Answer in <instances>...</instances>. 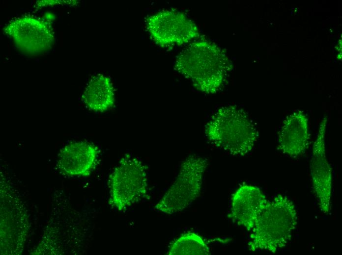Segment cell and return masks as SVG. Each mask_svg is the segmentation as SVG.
Masks as SVG:
<instances>
[{"instance_id":"6da1fadb","label":"cell","mask_w":342,"mask_h":255,"mask_svg":"<svg viewBox=\"0 0 342 255\" xmlns=\"http://www.w3.org/2000/svg\"><path fill=\"white\" fill-rule=\"evenodd\" d=\"M175 70L200 91L218 92L227 80L231 64L224 51L207 40L193 42L176 57Z\"/></svg>"},{"instance_id":"7a4b0ae2","label":"cell","mask_w":342,"mask_h":255,"mask_svg":"<svg viewBox=\"0 0 342 255\" xmlns=\"http://www.w3.org/2000/svg\"><path fill=\"white\" fill-rule=\"evenodd\" d=\"M297 221L296 208L288 197L279 195L268 201L251 230L249 250L276 253L290 241Z\"/></svg>"},{"instance_id":"3957f363","label":"cell","mask_w":342,"mask_h":255,"mask_svg":"<svg viewBox=\"0 0 342 255\" xmlns=\"http://www.w3.org/2000/svg\"><path fill=\"white\" fill-rule=\"evenodd\" d=\"M207 138L233 155L243 156L254 148L258 130L246 113L233 106L222 107L205 126Z\"/></svg>"},{"instance_id":"277c9868","label":"cell","mask_w":342,"mask_h":255,"mask_svg":"<svg viewBox=\"0 0 342 255\" xmlns=\"http://www.w3.org/2000/svg\"><path fill=\"white\" fill-rule=\"evenodd\" d=\"M109 204L123 211L148 198L146 166L137 157L125 154L109 176Z\"/></svg>"},{"instance_id":"5b68a950","label":"cell","mask_w":342,"mask_h":255,"mask_svg":"<svg viewBox=\"0 0 342 255\" xmlns=\"http://www.w3.org/2000/svg\"><path fill=\"white\" fill-rule=\"evenodd\" d=\"M207 160L197 155L188 156L182 163L175 179L154 208L171 215L190 205L199 196Z\"/></svg>"},{"instance_id":"8992f818","label":"cell","mask_w":342,"mask_h":255,"mask_svg":"<svg viewBox=\"0 0 342 255\" xmlns=\"http://www.w3.org/2000/svg\"><path fill=\"white\" fill-rule=\"evenodd\" d=\"M147 29L152 40L160 47L181 45L199 36L198 28L184 13L164 10L147 18Z\"/></svg>"},{"instance_id":"52a82bcc","label":"cell","mask_w":342,"mask_h":255,"mask_svg":"<svg viewBox=\"0 0 342 255\" xmlns=\"http://www.w3.org/2000/svg\"><path fill=\"white\" fill-rule=\"evenodd\" d=\"M18 49L25 54L38 55L49 51L54 44L51 26L34 18L25 16L10 22L4 28Z\"/></svg>"},{"instance_id":"ba28073f","label":"cell","mask_w":342,"mask_h":255,"mask_svg":"<svg viewBox=\"0 0 342 255\" xmlns=\"http://www.w3.org/2000/svg\"><path fill=\"white\" fill-rule=\"evenodd\" d=\"M327 119L324 117L314 143L310 161L313 189L320 210L324 214L331 210L332 170L327 160L325 135Z\"/></svg>"},{"instance_id":"9c48e42d","label":"cell","mask_w":342,"mask_h":255,"mask_svg":"<svg viewBox=\"0 0 342 255\" xmlns=\"http://www.w3.org/2000/svg\"><path fill=\"white\" fill-rule=\"evenodd\" d=\"M99 152L97 147L89 142H70L60 150L57 168L60 174L66 176H89L96 165Z\"/></svg>"},{"instance_id":"30bf717a","label":"cell","mask_w":342,"mask_h":255,"mask_svg":"<svg viewBox=\"0 0 342 255\" xmlns=\"http://www.w3.org/2000/svg\"><path fill=\"white\" fill-rule=\"evenodd\" d=\"M268 201L259 188L243 185L232 196L230 217L238 225L251 231Z\"/></svg>"},{"instance_id":"8fae6325","label":"cell","mask_w":342,"mask_h":255,"mask_svg":"<svg viewBox=\"0 0 342 255\" xmlns=\"http://www.w3.org/2000/svg\"><path fill=\"white\" fill-rule=\"evenodd\" d=\"M309 139L308 118L302 112H296L284 121L279 132V148L286 155L297 157L306 150Z\"/></svg>"},{"instance_id":"7c38bea8","label":"cell","mask_w":342,"mask_h":255,"mask_svg":"<svg viewBox=\"0 0 342 255\" xmlns=\"http://www.w3.org/2000/svg\"><path fill=\"white\" fill-rule=\"evenodd\" d=\"M82 101L87 108L95 112H103L111 108L115 101L111 79L102 74L91 77L85 88Z\"/></svg>"},{"instance_id":"4fadbf2b","label":"cell","mask_w":342,"mask_h":255,"mask_svg":"<svg viewBox=\"0 0 342 255\" xmlns=\"http://www.w3.org/2000/svg\"><path fill=\"white\" fill-rule=\"evenodd\" d=\"M169 255H207L209 248L204 240L198 234L191 232L182 234L171 245Z\"/></svg>"}]
</instances>
